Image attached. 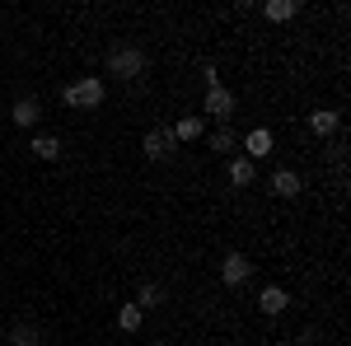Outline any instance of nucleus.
I'll return each instance as SVG.
<instances>
[{"label": "nucleus", "instance_id": "1", "mask_svg": "<svg viewBox=\"0 0 351 346\" xmlns=\"http://www.w3.org/2000/svg\"><path fill=\"white\" fill-rule=\"evenodd\" d=\"M71 108H99L104 103V80L99 75H89V80H75V84H66V94H61Z\"/></svg>", "mask_w": 351, "mask_h": 346}, {"label": "nucleus", "instance_id": "2", "mask_svg": "<svg viewBox=\"0 0 351 346\" xmlns=\"http://www.w3.org/2000/svg\"><path fill=\"white\" fill-rule=\"evenodd\" d=\"M206 112H211V117H220V122H230V117H234V94H230L220 80L206 84Z\"/></svg>", "mask_w": 351, "mask_h": 346}, {"label": "nucleus", "instance_id": "3", "mask_svg": "<svg viewBox=\"0 0 351 346\" xmlns=\"http://www.w3.org/2000/svg\"><path fill=\"white\" fill-rule=\"evenodd\" d=\"M141 66H145V56L136 52V47H117V52L108 56V75H122V80H132Z\"/></svg>", "mask_w": 351, "mask_h": 346}, {"label": "nucleus", "instance_id": "4", "mask_svg": "<svg viewBox=\"0 0 351 346\" xmlns=\"http://www.w3.org/2000/svg\"><path fill=\"white\" fill-rule=\"evenodd\" d=\"M173 145H178L173 132H169V127H155V132L145 136V145H141V150H145V160H169V155H173Z\"/></svg>", "mask_w": 351, "mask_h": 346}, {"label": "nucleus", "instance_id": "5", "mask_svg": "<svg viewBox=\"0 0 351 346\" xmlns=\"http://www.w3.org/2000/svg\"><path fill=\"white\" fill-rule=\"evenodd\" d=\"M248 271H253V262H248L243 253H225V262H220L225 286H243V281H248Z\"/></svg>", "mask_w": 351, "mask_h": 346}, {"label": "nucleus", "instance_id": "6", "mask_svg": "<svg viewBox=\"0 0 351 346\" xmlns=\"http://www.w3.org/2000/svg\"><path fill=\"white\" fill-rule=\"evenodd\" d=\"M271 145H276V140H271V132H267V127L248 132V136H243V150H248L243 160H263V155H271Z\"/></svg>", "mask_w": 351, "mask_h": 346}, {"label": "nucleus", "instance_id": "7", "mask_svg": "<svg viewBox=\"0 0 351 346\" xmlns=\"http://www.w3.org/2000/svg\"><path fill=\"white\" fill-rule=\"evenodd\" d=\"M337 122H342V117H337L332 108H319V112H309V132H314V136H332V132H337Z\"/></svg>", "mask_w": 351, "mask_h": 346}, {"label": "nucleus", "instance_id": "8", "mask_svg": "<svg viewBox=\"0 0 351 346\" xmlns=\"http://www.w3.org/2000/svg\"><path fill=\"white\" fill-rule=\"evenodd\" d=\"M286 304H291V299H286L281 286H267V291L258 295V309H263V314H286Z\"/></svg>", "mask_w": 351, "mask_h": 346}, {"label": "nucleus", "instance_id": "9", "mask_svg": "<svg viewBox=\"0 0 351 346\" xmlns=\"http://www.w3.org/2000/svg\"><path fill=\"white\" fill-rule=\"evenodd\" d=\"M263 14H267L271 24H286V19H295V14H300V5H295V0H267Z\"/></svg>", "mask_w": 351, "mask_h": 346}, {"label": "nucleus", "instance_id": "10", "mask_svg": "<svg viewBox=\"0 0 351 346\" xmlns=\"http://www.w3.org/2000/svg\"><path fill=\"white\" fill-rule=\"evenodd\" d=\"M38 112H43V108H38V99H19V103H14V112H10V122H14V127H33V122H38Z\"/></svg>", "mask_w": 351, "mask_h": 346}, {"label": "nucleus", "instance_id": "11", "mask_svg": "<svg viewBox=\"0 0 351 346\" xmlns=\"http://www.w3.org/2000/svg\"><path fill=\"white\" fill-rule=\"evenodd\" d=\"M271 192H276V197H300V173L281 169V173L271 178Z\"/></svg>", "mask_w": 351, "mask_h": 346}, {"label": "nucleus", "instance_id": "12", "mask_svg": "<svg viewBox=\"0 0 351 346\" xmlns=\"http://www.w3.org/2000/svg\"><path fill=\"white\" fill-rule=\"evenodd\" d=\"M230 183L234 187H253V160H230Z\"/></svg>", "mask_w": 351, "mask_h": 346}, {"label": "nucleus", "instance_id": "13", "mask_svg": "<svg viewBox=\"0 0 351 346\" xmlns=\"http://www.w3.org/2000/svg\"><path fill=\"white\" fill-rule=\"evenodd\" d=\"M169 132H173V140H197V136L206 132V122H202V117H183V122L169 127Z\"/></svg>", "mask_w": 351, "mask_h": 346}, {"label": "nucleus", "instance_id": "14", "mask_svg": "<svg viewBox=\"0 0 351 346\" xmlns=\"http://www.w3.org/2000/svg\"><path fill=\"white\" fill-rule=\"evenodd\" d=\"M33 155H38V160H61V140H56V136H38V140H33Z\"/></svg>", "mask_w": 351, "mask_h": 346}, {"label": "nucleus", "instance_id": "15", "mask_svg": "<svg viewBox=\"0 0 351 346\" xmlns=\"http://www.w3.org/2000/svg\"><path fill=\"white\" fill-rule=\"evenodd\" d=\"M141 319H145V314L136 309V299H132V304H122V314H117V323H122V332H136V328H141Z\"/></svg>", "mask_w": 351, "mask_h": 346}, {"label": "nucleus", "instance_id": "16", "mask_svg": "<svg viewBox=\"0 0 351 346\" xmlns=\"http://www.w3.org/2000/svg\"><path fill=\"white\" fill-rule=\"evenodd\" d=\"M155 304H164V291H160V286H141V299H136V309L145 314V309H155Z\"/></svg>", "mask_w": 351, "mask_h": 346}, {"label": "nucleus", "instance_id": "17", "mask_svg": "<svg viewBox=\"0 0 351 346\" xmlns=\"http://www.w3.org/2000/svg\"><path fill=\"white\" fill-rule=\"evenodd\" d=\"M234 140H239V136L230 132V127H220V132L211 136V150H234Z\"/></svg>", "mask_w": 351, "mask_h": 346}, {"label": "nucleus", "instance_id": "18", "mask_svg": "<svg viewBox=\"0 0 351 346\" xmlns=\"http://www.w3.org/2000/svg\"><path fill=\"white\" fill-rule=\"evenodd\" d=\"M10 342H14V346H38V332H33V328H14Z\"/></svg>", "mask_w": 351, "mask_h": 346}]
</instances>
